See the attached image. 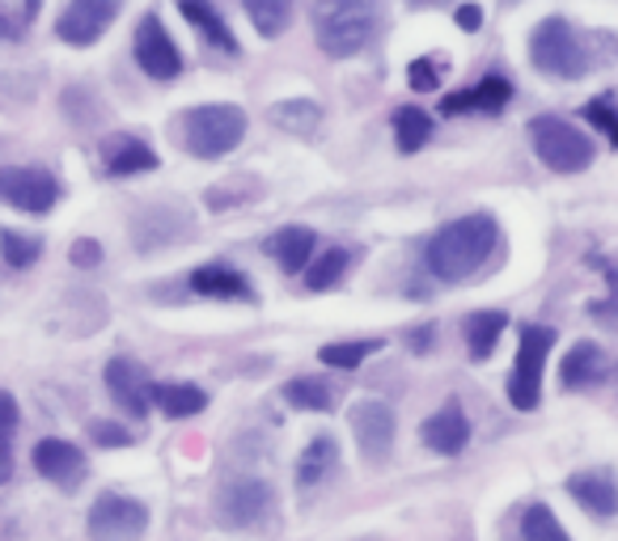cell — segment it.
Returning a JSON list of instances; mask_svg holds the SVG:
<instances>
[{
    "instance_id": "1",
    "label": "cell",
    "mask_w": 618,
    "mask_h": 541,
    "mask_svg": "<svg viewBox=\"0 0 618 541\" xmlns=\"http://www.w3.org/2000/svg\"><path fill=\"white\" fill-rule=\"evenodd\" d=\"M500 242V229L488 212H470V216H458L453 225L432 233L428 242V270L445 284H462L474 270L483 267Z\"/></svg>"
},
{
    "instance_id": "2",
    "label": "cell",
    "mask_w": 618,
    "mask_h": 541,
    "mask_svg": "<svg viewBox=\"0 0 618 541\" xmlns=\"http://www.w3.org/2000/svg\"><path fill=\"white\" fill-rule=\"evenodd\" d=\"M530 60L538 72H547L555 81H580L594 72V47L576 30L568 18H547L533 26L530 35Z\"/></svg>"
},
{
    "instance_id": "3",
    "label": "cell",
    "mask_w": 618,
    "mask_h": 541,
    "mask_svg": "<svg viewBox=\"0 0 618 541\" xmlns=\"http://www.w3.org/2000/svg\"><path fill=\"white\" fill-rule=\"evenodd\" d=\"M246 136V110L229 102H208L192 106L183 119H178V140L192 157L216 161V157H229Z\"/></svg>"
},
{
    "instance_id": "4",
    "label": "cell",
    "mask_w": 618,
    "mask_h": 541,
    "mask_svg": "<svg viewBox=\"0 0 618 541\" xmlns=\"http://www.w3.org/2000/svg\"><path fill=\"white\" fill-rule=\"evenodd\" d=\"M314 30H318V47L335 60L361 56L373 30H377V9L361 4V0H335V4H314Z\"/></svg>"
},
{
    "instance_id": "5",
    "label": "cell",
    "mask_w": 618,
    "mask_h": 541,
    "mask_svg": "<svg viewBox=\"0 0 618 541\" xmlns=\"http://www.w3.org/2000/svg\"><path fill=\"white\" fill-rule=\"evenodd\" d=\"M530 140H533V153L542 157V166L559 169V174H580V169H589L594 161V140L572 127L568 119H559V115H538L530 119Z\"/></svg>"
},
{
    "instance_id": "6",
    "label": "cell",
    "mask_w": 618,
    "mask_h": 541,
    "mask_svg": "<svg viewBox=\"0 0 618 541\" xmlns=\"http://www.w3.org/2000/svg\"><path fill=\"white\" fill-rule=\"evenodd\" d=\"M551 347H555L551 326H521L517 360H512L509 376V402L517 411H538V402H542V368H547Z\"/></svg>"
},
{
    "instance_id": "7",
    "label": "cell",
    "mask_w": 618,
    "mask_h": 541,
    "mask_svg": "<svg viewBox=\"0 0 618 541\" xmlns=\"http://www.w3.org/2000/svg\"><path fill=\"white\" fill-rule=\"evenodd\" d=\"M276 508V491L263 479L246 474V479H229L216 491V524L225 529H258Z\"/></svg>"
},
{
    "instance_id": "8",
    "label": "cell",
    "mask_w": 618,
    "mask_h": 541,
    "mask_svg": "<svg viewBox=\"0 0 618 541\" xmlns=\"http://www.w3.org/2000/svg\"><path fill=\"white\" fill-rule=\"evenodd\" d=\"M86 529L94 541H136L149 529V508L128 495H98L89 508Z\"/></svg>"
},
{
    "instance_id": "9",
    "label": "cell",
    "mask_w": 618,
    "mask_h": 541,
    "mask_svg": "<svg viewBox=\"0 0 618 541\" xmlns=\"http://www.w3.org/2000/svg\"><path fill=\"white\" fill-rule=\"evenodd\" d=\"M0 199L18 212H51L60 199V183L43 166H4L0 169Z\"/></svg>"
},
{
    "instance_id": "10",
    "label": "cell",
    "mask_w": 618,
    "mask_h": 541,
    "mask_svg": "<svg viewBox=\"0 0 618 541\" xmlns=\"http://www.w3.org/2000/svg\"><path fill=\"white\" fill-rule=\"evenodd\" d=\"M347 423H352V436H356L361 458L373 461V465L385 461L390 444H394V432H399V419H394V411H390L385 402H377V397H364V402L352 406Z\"/></svg>"
},
{
    "instance_id": "11",
    "label": "cell",
    "mask_w": 618,
    "mask_h": 541,
    "mask_svg": "<svg viewBox=\"0 0 618 541\" xmlns=\"http://www.w3.org/2000/svg\"><path fill=\"white\" fill-rule=\"evenodd\" d=\"M136 63L149 72L153 81H174L183 72V51L174 47L157 13H145L136 21Z\"/></svg>"
},
{
    "instance_id": "12",
    "label": "cell",
    "mask_w": 618,
    "mask_h": 541,
    "mask_svg": "<svg viewBox=\"0 0 618 541\" xmlns=\"http://www.w3.org/2000/svg\"><path fill=\"white\" fill-rule=\"evenodd\" d=\"M119 18V4L115 0H72L60 21H56V35L68 47H94V42L107 35V26Z\"/></svg>"
},
{
    "instance_id": "13",
    "label": "cell",
    "mask_w": 618,
    "mask_h": 541,
    "mask_svg": "<svg viewBox=\"0 0 618 541\" xmlns=\"http://www.w3.org/2000/svg\"><path fill=\"white\" fill-rule=\"evenodd\" d=\"M107 390L110 397L128 411L131 419H145L153 406V381L149 373L136 364V360H128V355H119V360H110L107 364Z\"/></svg>"
},
{
    "instance_id": "14",
    "label": "cell",
    "mask_w": 618,
    "mask_h": 541,
    "mask_svg": "<svg viewBox=\"0 0 618 541\" xmlns=\"http://www.w3.org/2000/svg\"><path fill=\"white\" fill-rule=\"evenodd\" d=\"M35 470H39L47 482L65 486V491H77V486L86 482V458H81V449L56 436L35 444Z\"/></svg>"
},
{
    "instance_id": "15",
    "label": "cell",
    "mask_w": 618,
    "mask_h": 541,
    "mask_svg": "<svg viewBox=\"0 0 618 541\" xmlns=\"http://www.w3.org/2000/svg\"><path fill=\"white\" fill-rule=\"evenodd\" d=\"M420 440H424L432 453H441V458H458V453L467 449V440H470V419L462 415V406H458V402H445L436 415L424 419Z\"/></svg>"
},
{
    "instance_id": "16",
    "label": "cell",
    "mask_w": 618,
    "mask_h": 541,
    "mask_svg": "<svg viewBox=\"0 0 618 541\" xmlns=\"http://www.w3.org/2000/svg\"><path fill=\"white\" fill-rule=\"evenodd\" d=\"M568 495L594 517H618V482L610 470H580L568 479Z\"/></svg>"
},
{
    "instance_id": "17",
    "label": "cell",
    "mask_w": 618,
    "mask_h": 541,
    "mask_svg": "<svg viewBox=\"0 0 618 541\" xmlns=\"http://www.w3.org/2000/svg\"><path fill=\"white\" fill-rule=\"evenodd\" d=\"M314 250H318V233L305 229V225H284V229L272 233V242H267V254H272L288 275H297V270L310 267Z\"/></svg>"
},
{
    "instance_id": "18",
    "label": "cell",
    "mask_w": 618,
    "mask_h": 541,
    "mask_svg": "<svg viewBox=\"0 0 618 541\" xmlns=\"http://www.w3.org/2000/svg\"><path fill=\"white\" fill-rule=\"evenodd\" d=\"M512 102V85L500 81V77H488L479 89H467V94H449L441 110L445 115H467V110H483V115H500L504 106Z\"/></svg>"
},
{
    "instance_id": "19",
    "label": "cell",
    "mask_w": 618,
    "mask_h": 541,
    "mask_svg": "<svg viewBox=\"0 0 618 541\" xmlns=\"http://www.w3.org/2000/svg\"><path fill=\"white\" fill-rule=\"evenodd\" d=\"M601 376H606V352L597 343H576L572 352L563 355V364H559V381L568 390H585V385H594Z\"/></svg>"
},
{
    "instance_id": "20",
    "label": "cell",
    "mask_w": 618,
    "mask_h": 541,
    "mask_svg": "<svg viewBox=\"0 0 618 541\" xmlns=\"http://www.w3.org/2000/svg\"><path fill=\"white\" fill-rule=\"evenodd\" d=\"M107 169L115 178H128V174H145V169H157V153H153L145 140L136 136H119L107 145Z\"/></svg>"
},
{
    "instance_id": "21",
    "label": "cell",
    "mask_w": 618,
    "mask_h": 541,
    "mask_svg": "<svg viewBox=\"0 0 618 541\" xmlns=\"http://www.w3.org/2000/svg\"><path fill=\"white\" fill-rule=\"evenodd\" d=\"M509 326V317L500 309H483V313H470L467 317V352L470 360H488L500 343V334Z\"/></svg>"
},
{
    "instance_id": "22",
    "label": "cell",
    "mask_w": 618,
    "mask_h": 541,
    "mask_svg": "<svg viewBox=\"0 0 618 541\" xmlns=\"http://www.w3.org/2000/svg\"><path fill=\"white\" fill-rule=\"evenodd\" d=\"M153 406H161L166 419H195L208 406V394L199 385H153Z\"/></svg>"
},
{
    "instance_id": "23",
    "label": "cell",
    "mask_w": 618,
    "mask_h": 541,
    "mask_svg": "<svg viewBox=\"0 0 618 541\" xmlns=\"http://www.w3.org/2000/svg\"><path fill=\"white\" fill-rule=\"evenodd\" d=\"M178 9H183V18L192 21V26H199V30H204V39L213 42V47H220V51H229V56H237L234 30L225 26V18L216 13L213 4H195V0H183Z\"/></svg>"
},
{
    "instance_id": "24",
    "label": "cell",
    "mask_w": 618,
    "mask_h": 541,
    "mask_svg": "<svg viewBox=\"0 0 618 541\" xmlns=\"http://www.w3.org/2000/svg\"><path fill=\"white\" fill-rule=\"evenodd\" d=\"M267 119L276 127H284V131H293V136H310V131L322 124V110H318V102H310V98H288V102L272 106Z\"/></svg>"
},
{
    "instance_id": "25",
    "label": "cell",
    "mask_w": 618,
    "mask_h": 541,
    "mask_svg": "<svg viewBox=\"0 0 618 541\" xmlns=\"http://www.w3.org/2000/svg\"><path fill=\"white\" fill-rule=\"evenodd\" d=\"M192 288L199 296H251V284L234 267H220V263H208V267L195 270Z\"/></svg>"
},
{
    "instance_id": "26",
    "label": "cell",
    "mask_w": 618,
    "mask_h": 541,
    "mask_svg": "<svg viewBox=\"0 0 618 541\" xmlns=\"http://www.w3.org/2000/svg\"><path fill=\"white\" fill-rule=\"evenodd\" d=\"M335 461H340V444H335V436H318L305 453H301L297 482L301 486H314V482H322L331 470H335Z\"/></svg>"
},
{
    "instance_id": "27",
    "label": "cell",
    "mask_w": 618,
    "mask_h": 541,
    "mask_svg": "<svg viewBox=\"0 0 618 541\" xmlns=\"http://www.w3.org/2000/svg\"><path fill=\"white\" fill-rule=\"evenodd\" d=\"M394 140H399V153H420L432 140V119L420 106H399L394 110Z\"/></svg>"
},
{
    "instance_id": "28",
    "label": "cell",
    "mask_w": 618,
    "mask_h": 541,
    "mask_svg": "<svg viewBox=\"0 0 618 541\" xmlns=\"http://www.w3.org/2000/svg\"><path fill=\"white\" fill-rule=\"evenodd\" d=\"M284 402L297 406V411H318V415H326L335 406V394L322 385L318 376H297V381L284 385Z\"/></svg>"
},
{
    "instance_id": "29",
    "label": "cell",
    "mask_w": 618,
    "mask_h": 541,
    "mask_svg": "<svg viewBox=\"0 0 618 541\" xmlns=\"http://www.w3.org/2000/svg\"><path fill=\"white\" fill-rule=\"evenodd\" d=\"M373 352H382V338H347V343H326L318 360L326 368H356Z\"/></svg>"
},
{
    "instance_id": "30",
    "label": "cell",
    "mask_w": 618,
    "mask_h": 541,
    "mask_svg": "<svg viewBox=\"0 0 618 541\" xmlns=\"http://www.w3.org/2000/svg\"><path fill=\"white\" fill-rule=\"evenodd\" d=\"M246 18L255 21L263 39H276L279 30L293 21V4L288 0H246Z\"/></svg>"
},
{
    "instance_id": "31",
    "label": "cell",
    "mask_w": 618,
    "mask_h": 541,
    "mask_svg": "<svg viewBox=\"0 0 618 541\" xmlns=\"http://www.w3.org/2000/svg\"><path fill=\"white\" fill-rule=\"evenodd\" d=\"M521 533H526V541H572L568 529L555 521V512L547 503H530L521 512Z\"/></svg>"
},
{
    "instance_id": "32",
    "label": "cell",
    "mask_w": 618,
    "mask_h": 541,
    "mask_svg": "<svg viewBox=\"0 0 618 541\" xmlns=\"http://www.w3.org/2000/svg\"><path fill=\"white\" fill-rule=\"evenodd\" d=\"M343 270H347V250H343V246H331L318 263L305 267V284L314 292H331L343 279Z\"/></svg>"
},
{
    "instance_id": "33",
    "label": "cell",
    "mask_w": 618,
    "mask_h": 541,
    "mask_svg": "<svg viewBox=\"0 0 618 541\" xmlns=\"http://www.w3.org/2000/svg\"><path fill=\"white\" fill-rule=\"evenodd\" d=\"M13 432H18V397L0 394V486L13 474Z\"/></svg>"
},
{
    "instance_id": "34",
    "label": "cell",
    "mask_w": 618,
    "mask_h": 541,
    "mask_svg": "<svg viewBox=\"0 0 618 541\" xmlns=\"http://www.w3.org/2000/svg\"><path fill=\"white\" fill-rule=\"evenodd\" d=\"M0 254H4V263H9V267H30V263L43 254V242H39V237H30V233L4 229L0 233Z\"/></svg>"
},
{
    "instance_id": "35",
    "label": "cell",
    "mask_w": 618,
    "mask_h": 541,
    "mask_svg": "<svg viewBox=\"0 0 618 541\" xmlns=\"http://www.w3.org/2000/svg\"><path fill=\"white\" fill-rule=\"evenodd\" d=\"M585 119H589V127H597L610 145L618 148V110L610 98H594V102H585Z\"/></svg>"
},
{
    "instance_id": "36",
    "label": "cell",
    "mask_w": 618,
    "mask_h": 541,
    "mask_svg": "<svg viewBox=\"0 0 618 541\" xmlns=\"http://www.w3.org/2000/svg\"><path fill=\"white\" fill-rule=\"evenodd\" d=\"M89 436L98 440L102 449H128V444H131V432H128V427H119V423H107V419L89 423Z\"/></svg>"
},
{
    "instance_id": "37",
    "label": "cell",
    "mask_w": 618,
    "mask_h": 541,
    "mask_svg": "<svg viewBox=\"0 0 618 541\" xmlns=\"http://www.w3.org/2000/svg\"><path fill=\"white\" fill-rule=\"evenodd\" d=\"M406 81H411V89L428 94V89H436V68H432L428 60H415L411 63V72H406Z\"/></svg>"
},
{
    "instance_id": "38",
    "label": "cell",
    "mask_w": 618,
    "mask_h": 541,
    "mask_svg": "<svg viewBox=\"0 0 618 541\" xmlns=\"http://www.w3.org/2000/svg\"><path fill=\"white\" fill-rule=\"evenodd\" d=\"M72 263H77V267H98V263H102V246H98L94 237H81V242L72 246Z\"/></svg>"
},
{
    "instance_id": "39",
    "label": "cell",
    "mask_w": 618,
    "mask_h": 541,
    "mask_svg": "<svg viewBox=\"0 0 618 541\" xmlns=\"http://www.w3.org/2000/svg\"><path fill=\"white\" fill-rule=\"evenodd\" d=\"M479 21H483V9H479V4H462V9H458V26H462V30H479Z\"/></svg>"
},
{
    "instance_id": "40",
    "label": "cell",
    "mask_w": 618,
    "mask_h": 541,
    "mask_svg": "<svg viewBox=\"0 0 618 541\" xmlns=\"http://www.w3.org/2000/svg\"><path fill=\"white\" fill-rule=\"evenodd\" d=\"M0 39H13V21L0 13Z\"/></svg>"
}]
</instances>
